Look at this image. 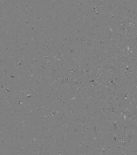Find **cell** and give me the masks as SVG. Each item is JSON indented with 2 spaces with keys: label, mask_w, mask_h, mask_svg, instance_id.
<instances>
[{
  "label": "cell",
  "mask_w": 137,
  "mask_h": 155,
  "mask_svg": "<svg viewBox=\"0 0 137 155\" xmlns=\"http://www.w3.org/2000/svg\"><path fill=\"white\" fill-rule=\"evenodd\" d=\"M70 46V43L68 41L64 40V39H61L60 41L59 42L58 46H57V49L59 50H65Z\"/></svg>",
  "instance_id": "cell-18"
},
{
  "label": "cell",
  "mask_w": 137,
  "mask_h": 155,
  "mask_svg": "<svg viewBox=\"0 0 137 155\" xmlns=\"http://www.w3.org/2000/svg\"><path fill=\"white\" fill-rule=\"evenodd\" d=\"M29 20H30L32 24L37 25V26L39 25H46L48 21L46 12L40 11L35 12Z\"/></svg>",
  "instance_id": "cell-5"
},
{
  "label": "cell",
  "mask_w": 137,
  "mask_h": 155,
  "mask_svg": "<svg viewBox=\"0 0 137 155\" xmlns=\"http://www.w3.org/2000/svg\"><path fill=\"white\" fill-rule=\"evenodd\" d=\"M9 8L12 10L14 15L21 16L25 14V5L21 0H10Z\"/></svg>",
  "instance_id": "cell-4"
},
{
  "label": "cell",
  "mask_w": 137,
  "mask_h": 155,
  "mask_svg": "<svg viewBox=\"0 0 137 155\" xmlns=\"http://www.w3.org/2000/svg\"><path fill=\"white\" fill-rule=\"evenodd\" d=\"M44 123H45L46 125H48V127H52V126L54 125L53 122V121L52 120L51 118H50L47 119V120H46V121L44 122Z\"/></svg>",
  "instance_id": "cell-27"
},
{
  "label": "cell",
  "mask_w": 137,
  "mask_h": 155,
  "mask_svg": "<svg viewBox=\"0 0 137 155\" xmlns=\"http://www.w3.org/2000/svg\"><path fill=\"white\" fill-rule=\"evenodd\" d=\"M88 140L89 139L88 138L83 136H80L77 137V138L74 139L70 155H79V152L82 149H83Z\"/></svg>",
  "instance_id": "cell-2"
},
{
  "label": "cell",
  "mask_w": 137,
  "mask_h": 155,
  "mask_svg": "<svg viewBox=\"0 0 137 155\" xmlns=\"http://www.w3.org/2000/svg\"><path fill=\"white\" fill-rule=\"evenodd\" d=\"M82 66V70H92L95 65L90 60L88 55H85L82 57V59L79 61Z\"/></svg>",
  "instance_id": "cell-11"
},
{
  "label": "cell",
  "mask_w": 137,
  "mask_h": 155,
  "mask_svg": "<svg viewBox=\"0 0 137 155\" xmlns=\"http://www.w3.org/2000/svg\"><path fill=\"white\" fill-rule=\"evenodd\" d=\"M90 95H91V94L88 93V92L82 93V94H81V95H79V103H84L86 102H88L89 100Z\"/></svg>",
  "instance_id": "cell-17"
},
{
  "label": "cell",
  "mask_w": 137,
  "mask_h": 155,
  "mask_svg": "<svg viewBox=\"0 0 137 155\" xmlns=\"http://www.w3.org/2000/svg\"><path fill=\"white\" fill-rule=\"evenodd\" d=\"M21 43H22L23 45L25 46V47L28 50H30L34 46V43L32 42L31 40H30V39H28L24 38L23 40Z\"/></svg>",
  "instance_id": "cell-22"
},
{
  "label": "cell",
  "mask_w": 137,
  "mask_h": 155,
  "mask_svg": "<svg viewBox=\"0 0 137 155\" xmlns=\"http://www.w3.org/2000/svg\"><path fill=\"white\" fill-rule=\"evenodd\" d=\"M39 153H40V151H39V147L37 146L30 149V151L28 155H39Z\"/></svg>",
  "instance_id": "cell-25"
},
{
  "label": "cell",
  "mask_w": 137,
  "mask_h": 155,
  "mask_svg": "<svg viewBox=\"0 0 137 155\" xmlns=\"http://www.w3.org/2000/svg\"><path fill=\"white\" fill-rule=\"evenodd\" d=\"M135 139H136V141H137V132L136 133V134L135 135Z\"/></svg>",
  "instance_id": "cell-29"
},
{
  "label": "cell",
  "mask_w": 137,
  "mask_h": 155,
  "mask_svg": "<svg viewBox=\"0 0 137 155\" xmlns=\"http://www.w3.org/2000/svg\"><path fill=\"white\" fill-rule=\"evenodd\" d=\"M45 25L50 32V34H61L63 32L61 22H53V21H48Z\"/></svg>",
  "instance_id": "cell-7"
},
{
  "label": "cell",
  "mask_w": 137,
  "mask_h": 155,
  "mask_svg": "<svg viewBox=\"0 0 137 155\" xmlns=\"http://www.w3.org/2000/svg\"><path fill=\"white\" fill-rule=\"evenodd\" d=\"M12 133L1 132L0 135V152L9 151L12 153Z\"/></svg>",
  "instance_id": "cell-1"
},
{
  "label": "cell",
  "mask_w": 137,
  "mask_h": 155,
  "mask_svg": "<svg viewBox=\"0 0 137 155\" xmlns=\"http://www.w3.org/2000/svg\"><path fill=\"white\" fill-rule=\"evenodd\" d=\"M70 31L73 34L80 36H85V32L82 30V28L78 27L76 25V23H75V25H74V26L71 28Z\"/></svg>",
  "instance_id": "cell-13"
},
{
  "label": "cell",
  "mask_w": 137,
  "mask_h": 155,
  "mask_svg": "<svg viewBox=\"0 0 137 155\" xmlns=\"http://www.w3.org/2000/svg\"><path fill=\"white\" fill-rule=\"evenodd\" d=\"M48 21L53 22H61L63 16V12H59L56 10H48L46 12Z\"/></svg>",
  "instance_id": "cell-8"
},
{
  "label": "cell",
  "mask_w": 137,
  "mask_h": 155,
  "mask_svg": "<svg viewBox=\"0 0 137 155\" xmlns=\"http://www.w3.org/2000/svg\"><path fill=\"white\" fill-rule=\"evenodd\" d=\"M43 137L41 135H34V136H30L28 135L27 146L30 149L33 148V147H37L39 143H40Z\"/></svg>",
  "instance_id": "cell-10"
},
{
  "label": "cell",
  "mask_w": 137,
  "mask_h": 155,
  "mask_svg": "<svg viewBox=\"0 0 137 155\" xmlns=\"http://www.w3.org/2000/svg\"><path fill=\"white\" fill-rule=\"evenodd\" d=\"M95 36H96V33H95V32L91 29V28L89 27V25H88V27L87 28V29L85 31L84 37L87 39H95Z\"/></svg>",
  "instance_id": "cell-19"
},
{
  "label": "cell",
  "mask_w": 137,
  "mask_h": 155,
  "mask_svg": "<svg viewBox=\"0 0 137 155\" xmlns=\"http://www.w3.org/2000/svg\"><path fill=\"white\" fill-rule=\"evenodd\" d=\"M28 135L27 131L12 133V147L19 144H27Z\"/></svg>",
  "instance_id": "cell-3"
},
{
  "label": "cell",
  "mask_w": 137,
  "mask_h": 155,
  "mask_svg": "<svg viewBox=\"0 0 137 155\" xmlns=\"http://www.w3.org/2000/svg\"><path fill=\"white\" fill-rule=\"evenodd\" d=\"M64 9V6L62 4H61L60 3H59L58 0H57V5L56 7L55 10H57V11H59V12H63Z\"/></svg>",
  "instance_id": "cell-26"
},
{
  "label": "cell",
  "mask_w": 137,
  "mask_h": 155,
  "mask_svg": "<svg viewBox=\"0 0 137 155\" xmlns=\"http://www.w3.org/2000/svg\"><path fill=\"white\" fill-rule=\"evenodd\" d=\"M95 42L96 48L102 50V52L105 51V49L107 44V40L106 34H96Z\"/></svg>",
  "instance_id": "cell-6"
},
{
  "label": "cell",
  "mask_w": 137,
  "mask_h": 155,
  "mask_svg": "<svg viewBox=\"0 0 137 155\" xmlns=\"http://www.w3.org/2000/svg\"><path fill=\"white\" fill-rule=\"evenodd\" d=\"M9 74V70L8 67L3 66L0 67V75H1V79L8 78Z\"/></svg>",
  "instance_id": "cell-21"
},
{
  "label": "cell",
  "mask_w": 137,
  "mask_h": 155,
  "mask_svg": "<svg viewBox=\"0 0 137 155\" xmlns=\"http://www.w3.org/2000/svg\"><path fill=\"white\" fill-rule=\"evenodd\" d=\"M14 14L12 12L11 10L9 9V10L7 11V12L2 17L0 18V20L2 21H5L6 22H12L14 21Z\"/></svg>",
  "instance_id": "cell-14"
},
{
  "label": "cell",
  "mask_w": 137,
  "mask_h": 155,
  "mask_svg": "<svg viewBox=\"0 0 137 155\" xmlns=\"http://www.w3.org/2000/svg\"><path fill=\"white\" fill-rule=\"evenodd\" d=\"M25 20H26V17L25 16V14H22V15H21V16L14 15V22H16L21 25H23Z\"/></svg>",
  "instance_id": "cell-20"
},
{
  "label": "cell",
  "mask_w": 137,
  "mask_h": 155,
  "mask_svg": "<svg viewBox=\"0 0 137 155\" xmlns=\"http://www.w3.org/2000/svg\"><path fill=\"white\" fill-rule=\"evenodd\" d=\"M16 47H14L9 42L6 43V44H3L0 45V49H1V55L5 56L6 57H8L12 52L16 50Z\"/></svg>",
  "instance_id": "cell-9"
},
{
  "label": "cell",
  "mask_w": 137,
  "mask_h": 155,
  "mask_svg": "<svg viewBox=\"0 0 137 155\" xmlns=\"http://www.w3.org/2000/svg\"><path fill=\"white\" fill-rule=\"evenodd\" d=\"M19 51L17 49H16V50H14V52H12L10 55H9V56L7 57V58H8V61H16L17 62L19 59Z\"/></svg>",
  "instance_id": "cell-16"
},
{
  "label": "cell",
  "mask_w": 137,
  "mask_h": 155,
  "mask_svg": "<svg viewBox=\"0 0 137 155\" xmlns=\"http://www.w3.org/2000/svg\"><path fill=\"white\" fill-rule=\"evenodd\" d=\"M76 25H77L78 27H79L81 28H82V29L85 32V31L87 29V28L88 27L89 23L86 22L85 20H83V21H79V22L76 23Z\"/></svg>",
  "instance_id": "cell-23"
},
{
  "label": "cell",
  "mask_w": 137,
  "mask_h": 155,
  "mask_svg": "<svg viewBox=\"0 0 137 155\" xmlns=\"http://www.w3.org/2000/svg\"><path fill=\"white\" fill-rule=\"evenodd\" d=\"M27 132H28V135H30V136L41 135V128L36 127H35V126L32 125L30 126V127L28 128Z\"/></svg>",
  "instance_id": "cell-15"
},
{
  "label": "cell",
  "mask_w": 137,
  "mask_h": 155,
  "mask_svg": "<svg viewBox=\"0 0 137 155\" xmlns=\"http://www.w3.org/2000/svg\"><path fill=\"white\" fill-rule=\"evenodd\" d=\"M11 155H24V154L22 151H20L19 149H17L12 151L11 153Z\"/></svg>",
  "instance_id": "cell-28"
},
{
  "label": "cell",
  "mask_w": 137,
  "mask_h": 155,
  "mask_svg": "<svg viewBox=\"0 0 137 155\" xmlns=\"http://www.w3.org/2000/svg\"><path fill=\"white\" fill-rule=\"evenodd\" d=\"M38 32L41 40L45 37H47L50 35V32L46 27L45 25H38ZM40 40V41H41Z\"/></svg>",
  "instance_id": "cell-12"
},
{
  "label": "cell",
  "mask_w": 137,
  "mask_h": 155,
  "mask_svg": "<svg viewBox=\"0 0 137 155\" xmlns=\"http://www.w3.org/2000/svg\"><path fill=\"white\" fill-rule=\"evenodd\" d=\"M0 7L1 8H9L10 5V0H0Z\"/></svg>",
  "instance_id": "cell-24"
},
{
  "label": "cell",
  "mask_w": 137,
  "mask_h": 155,
  "mask_svg": "<svg viewBox=\"0 0 137 155\" xmlns=\"http://www.w3.org/2000/svg\"><path fill=\"white\" fill-rule=\"evenodd\" d=\"M136 124H137V120H136Z\"/></svg>",
  "instance_id": "cell-30"
}]
</instances>
